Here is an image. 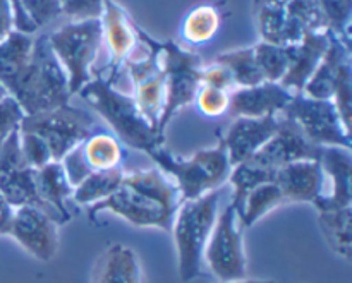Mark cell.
Returning a JSON list of instances; mask_svg holds the SVG:
<instances>
[{"label":"cell","instance_id":"1f68e13d","mask_svg":"<svg viewBox=\"0 0 352 283\" xmlns=\"http://www.w3.org/2000/svg\"><path fill=\"white\" fill-rule=\"evenodd\" d=\"M227 181H229L230 188H232V198H230L229 205H232L236 213H239L246 196L258 185L274 182L275 172L268 170V168L256 167V165L250 163V161H244V163L232 167Z\"/></svg>","mask_w":352,"mask_h":283},{"label":"cell","instance_id":"4fadbf2b","mask_svg":"<svg viewBox=\"0 0 352 283\" xmlns=\"http://www.w3.org/2000/svg\"><path fill=\"white\" fill-rule=\"evenodd\" d=\"M320 153H322V148L308 141V137L289 117L278 113L277 133L248 161L256 167L277 172L278 168L294 163V161L318 160Z\"/></svg>","mask_w":352,"mask_h":283},{"label":"cell","instance_id":"4316f807","mask_svg":"<svg viewBox=\"0 0 352 283\" xmlns=\"http://www.w3.org/2000/svg\"><path fill=\"white\" fill-rule=\"evenodd\" d=\"M124 175H126V172H124L122 167L112 168V170L93 172L81 184L76 185L71 199L85 206L96 205V203L107 199L119 189V185L122 184Z\"/></svg>","mask_w":352,"mask_h":283},{"label":"cell","instance_id":"ac0fdd59","mask_svg":"<svg viewBox=\"0 0 352 283\" xmlns=\"http://www.w3.org/2000/svg\"><path fill=\"white\" fill-rule=\"evenodd\" d=\"M274 182L285 203H315L325 192L327 179L318 160H302L278 168Z\"/></svg>","mask_w":352,"mask_h":283},{"label":"cell","instance_id":"9a60e30c","mask_svg":"<svg viewBox=\"0 0 352 283\" xmlns=\"http://www.w3.org/2000/svg\"><path fill=\"white\" fill-rule=\"evenodd\" d=\"M277 129L278 115H267L260 119L237 117L219 137L226 146L230 165L236 167L258 153L265 143L277 133Z\"/></svg>","mask_w":352,"mask_h":283},{"label":"cell","instance_id":"484cf974","mask_svg":"<svg viewBox=\"0 0 352 283\" xmlns=\"http://www.w3.org/2000/svg\"><path fill=\"white\" fill-rule=\"evenodd\" d=\"M318 225L322 230L323 239L327 240L330 249L337 256L351 261L352 256V210H330V212H318Z\"/></svg>","mask_w":352,"mask_h":283},{"label":"cell","instance_id":"8fae6325","mask_svg":"<svg viewBox=\"0 0 352 283\" xmlns=\"http://www.w3.org/2000/svg\"><path fill=\"white\" fill-rule=\"evenodd\" d=\"M285 117L301 129V133L320 148H346L351 150V131L340 120L339 112L330 100L308 98L302 93L292 96L285 106Z\"/></svg>","mask_w":352,"mask_h":283},{"label":"cell","instance_id":"44dd1931","mask_svg":"<svg viewBox=\"0 0 352 283\" xmlns=\"http://www.w3.org/2000/svg\"><path fill=\"white\" fill-rule=\"evenodd\" d=\"M256 21L261 41L278 47L296 45L308 31L272 0H256Z\"/></svg>","mask_w":352,"mask_h":283},{"label":"cell","instance_id":"5b68a950","mask_svg":"<svg viewBox=\"0 0 352 283\" xmlns=\"http://www.w3.org/2000/svg\"><path fill=\"white\" fill-rule=\"evenodd\" d=\"M220 212V189L198 199L182 201L172 223L179 275L182 282H191L201 275L203 253Z\"/></svg>","mask_w":352,"mask_h":283},{"label":"cell","instance_id":"d6a6232c","mask_svg":"<svg viewBox=\"0 0 352 283\" xmlns=\"http://www.w3.org/2000/svg\"><path fill=\"white\" fill-rule=\"evenodd\" d=\"M253 50L265 81L280 82L291 65V45L278 47V45L260 41L254 45Z\"/></svg>","mask_w":352,"mask_h":283},{"label":"cell","instance_id":"9c48e42d","mask_svg":"<svg viewBox=\"0 0 352 283\" xmlns=\"http://www.w3.org/2000/svg\"><path fill=\"white\" fill-rule=\"evenodd\" d=\"M203 261H206L212 275L220 283L246 278L248 260L244 253L243 227L232 205H226L222 212H219L203 253Z\"/></svg>","mask_w":352,"mask_h":283},{"label":"cell","instance_id":"d4e9b609","mask_svg":"<svg viewBox=\"0 0 352 283\" xmlns=\"http://www.w3.org/2000/svg\"><path fill=\"white\" fill-rule=\"evenodd\" d=\"M82 157L93 172L112 170L122 167L124 144L107 131H96L85 143H81Z\"/></svg>","mask_w":352,"mask_h":283},{"label":"cell","instance_id":"e0dca14e","mask_svg":"<svg viewBox=\"0 0 352 283\" xmlns=\"http://www.w3.org/2000/svg\"><path fill=\"white\" fill-rule=\"evenodd\" d=\"M292 93H289L278 82H261L251 88H237L230 91L229 96V115L232 119L237 117H251L260 119L267 115H278L291 103Z\"/></svg>","mask_w":352,"mask_h":283},{"label":"cell","instance_id":"cb8c5ba5","mask_svg":"<svg viewBox=\"0 0 352 283\" xmlns=\"http://www.w3.org/2000/svg\"><path fill=\"white\" fill-rule=\"evenodd\" d=\"M34 182L41 201L55 210L65 222H69L71 212L67 208V201L72 198L74 188L69 184L60 161H50L45 167L38 168L34 172Z\"/></svg>","mask_w":352,"mask_h":283},{"label":"cell","instance_id":"d590c367","mask_svg":"<svg viewBox=\"0 0 352 283\" xmlns=\"http://www.w3.org/2000/svg\"><path fill=\"white\" fill-rule=\"evenodd\" d=\"M229 91L223 89L210 88V86H201L196 93V106L199 112L206 117H220L227 113L229 109Z\"/></svg>","mask_w":352,"mask_h":283},{"label":"cell","instance_id":"277c9868","mask_svg":"<svg viewBox=\"0 0 352 283\" xmlns=\"http://www.w3.org/2000/svg\"><path fill=\"white\" fill-rule=\"evenodd\" d=\"M148 157L153 160L158 170L174 181L181 192L182 201L198 199L220 189L232 170L226 146L220 137L217 146L196 151L189 158L175 157L164 146L155 148L148 153Z\"/></svg>","mask_w":352,"mask_h":283},{"label":"cell","instance_id":"7bdbcfd3","mask_svg":"<svg viewBox=\"0 0 352 283\" xmlns=\"http://www.w3.org/2000/svg\"><path fill=\"white\" fill-rule=\"evenodd\" d=\"M16 30V14L10 0H0V41Z\"/></svg>","mask_w":352,"mask_h":283},{"label":"cell","instance_id":"f35d334b","mask_svg":"<svg viewBox=\"0 0 352 283\" xmlns=\"http://www.w3.org/2000/svg\"><path fill=\"white\" fill-rule=\"evenodd\" d=\"M21 5L36 27L45 26L62 14L60 0H21Z\"/></svg>","mask_w":352,"mask_h":283},{"label":"cell","instance_id":"4dcf8cb0","mask_svg":"<svg viewBox=\"0 0 352 283\" xmlns=\"http://www.w3.org/2000/svg\"><path fill=\"white\" fill-rule=\"evenodd\" d=\"M217 64L223 65L232 76V81L237 88H251L265 82L263 74L258 67L253 47L241 48V50L227 52L217 57Z\"/></svg>","mask_w":352,"mask_h":283},{"label":"cell","instance_id":"7a4b0ae2","mask_svg":"<svg viewBox=\"0 0 352 283\" xmlns=\"http://www.w3.org/2000/svg\"><path fill=\"white\" fill-rule=\"evenodd\" d=\"M78 95L91 106L93 112L98 113L109 124L113 136L127 148L148 155L155 148L164 146L165 136H160L141 115L133 95L113 88V82H110L105 76L91 78Z\"/></svg>","mask_w":352,"mask_h":283},{"label":"cell","instance_id":"7402d4cb","mask_svg":"<svg viewBox=\"0 0 352 283\" xmlns=\"http://www.w3.org/2000/svg\"><path fill=\"white\" fill-rule=\"evenodd\" d=\"M95 283H143L138 254L122 244H112L96 263Z\"/></svg>","mask_w":352,"mask_h":283},{"label":"cell","instance_id":"ab89813d","mask_svg":"<svg viewBox=\"0 0 352 283\" xmlns=\"http://www.w3.org/2000/svg\"><path fill=\"white\" fill-rule=\"evenodd\" d=\"M60 163H62V168H64V172H65V177H67L69 184H71L72 188L79 185L86 177H88L89 174H93V170L88 167L85 157H82L81 144L76 148H72V150L69 151L64 158H62Z\"/></svg>","mask_w":352,"mask_h":283},{"label":"cell","instance_id":"74e56055","mask_svg":"<svg viewBox=\"0 0 352 283\" xmlns=\"http://www.w3.org/2000/svg\"><path fill=\"white\" fill-rule=\"evenodd\" d=\"M24 119V112L19 103L10 95L0 100V148L9 139L10 134L19 131L21 122Z\"/></svg>","mask_w":352,"mask_h":283},{"label":"cell","instance_id":"f6af8a7d","mask_svg":"<svg viewBox=\"0 0 352 283\" xmlns=\"http://www.w3.org/2000/svg\"><path fill=\"white\" fill-rule=\"evenodd\" d=\"M230 283H275L274 280H237V282H230Z\"/></svg>","mask_w":352,"mask_h":283},{"label":"cell","instance_id":"836d02e7","mask_svg":"<svg viewBox=\"0 0 352 283\" xmlns=\"http://www.w3.org/2000/svg\"><path fill=\"white\" fill-rule=\"evenodd\" d=\"M329 33L351 45L352 0H316Z\"/></svg>","mask_w":352,"mask_h":283},{"label":"cell","instance_id":"ffe728a7","mask_svg":"<svg viewBox=\"0 0 352 283\" xmlns=\"http://www.w3.org/2000/svg\"><path fill=\"white\" fill-rule=\"evenodd\" d=\"M351 62V45L344 43L330 33V43L316 71L306 82L302 95L315 100H332L344 65Z\"/></svg>","mask_w":352,"mask_h":283},{"label":"cell","instance_id":"8992f818","mask_svg":"<svg viewBox=\"0 0 352 283\" xmlns=\"http://www.w3.org/2000/svg\"><path fill=\"white\" fill-rule=\"evenodd\" d=\"M47 38L67 76L71 96L78 95L93 78V62L103 43L102 21L100 17L71 21Z\"/></svg>","mask_w":352,"mask_h":283},{"label":"cell","instance_id":"b9f144b4","mask_svg":"<svg viewBox=\"0 0 352 283\" xmlns=\"http://www.w3.org/2000/svg\"><path fill=\"white\" fill-rule=\"evenodd\" d=\"M201 86H210V88L223 89V91L230 93L236 84H234L230 72L227 71L223 65L213 64V65H210V67H206V69L203 67Z\"/></svg>","mask_w":352,"mask_h":283},{"label":"cell","instance_id":"6da1fadb","mask_svg":"<svg viewBox=\"0 0 352 283\" xmlns=\"http://www.w3.org/2000/svg\"><path fill=\"white\" fill-rule=\"evenodd\" d=\"M181 203V192L174 181L158 168H148L124 175L119 189L89 206L88 215L95 222L98 213L110 212L140 229L153 227L170 232Z\"/></svg>","mask_w":352,"mask_h":283},{"label":"cell","instance_id":"d6986e66","mask_svg":"<svg viewBox=\"0 0 352 283\" xmlns=\"http://www.w3.org/2000/svg\"><path fill=\"white\" fill-rule=\"evenodd\" d=\"M330 43L329 31H309L299 43L291 45V65L278 84L292 95H299L322 62Z\"/></svg>","mask_w":352,"mask_h":283},{"label":"cell","instance_id":"52a82bcc","mask_svg":"<svg viewBox=\"0 0 352 283\" xmlns=\"http://www.w3.org/2000/svg\"><path fill=\"white\" fill-rule=\"evenodd\" d=\"M160 64L165 78V105L158 122V134L165 129L181 109L195 102L201 88L203 62L195 52L174 41H160Z\"/></svg>","mask_w":352,"mask_h":283},{"label":"cell","instance_id":"60d3db41","mask_svg":"<svg viewBox=\"0 0 352 283\" xmlns=\"http://www.w3.org/2000/svg\"><path fill=\"white\" fill-rule=\"evenodd\" d=\"M60 10L72 21L102 16L103 0H60Z\"/></svg>","mask_w":352,"mask_h":283},{"label":"cell","instance_id":"30bf717a","mask_svg":"<svg viewBox=\"0 0 352 283\" xmlns=\"http://www.w3.org/2000/svg\"><path fill=\"white\" fill-rule=\"evenodd\" d=\"M34 172L36 170H33L24 160L19 146V131H16L0 148V194L12 210L21 206H34L47 213L55 223L64 225L67 222L41 201L36 191Z\"/></svg>","mask_w":352,"mask_h":283},{"label":"cell","instance_id":"3957f363","mask_svg":"<svg viewBox=\"0 0 352 283\" xmlns=\"http://www.w3.org/2000/svg\"><path fill=\"white\" fill-rule=\"evenodd\" d=\"M10 96L19 103L24 115L69 105L71 91L67 76L48 43L47 34L34 38L26 71Z\"/></svg>","mask_w":352,"mask_h":283},{"label":"cell","instance_id":"ba28073f","mask_svg":"<svg viewBox=\"0 0 352 283\" xmlns=\"http://www.w3.org/2000/svg\"><path fill=\"white\" fill-rule=\"evenodd\" d=\"M95 117L86 110L71 105L58 106L48 112L24 115L19 131L33 133L47 143L52 160L60 161L72 148L85 143L96 133Z\"/></svg>","mask_w":352,"mask_h":283},{"label":"cell","instance_id":"5bb4252c","mask_svg":"<svg viewBox=\"0 0 352 283\" xmlns=\"http://www.w3.org/2000/svg\"><path fill=\"white\" fill-rule=\"evenodd\" d=\"M100 21H102L103 41H107V48L110 54V72L105 78L113 82L116 76L119 74V69L136 48L138 26L126 12V9L119 5L116 0H103Z\"/></svg>","mask_w":352,"mask_h":283},{"label":"cell","instance_id":"f546056e","mask_svg":"<svg viewBox=\"0 0 352 283\" xmlns=\"http://www.w3.org/2000/svg\"><path fill=\"white\" fill-rule=\"evenodd\" d=\"M134 102L140 109L141 115L148 120L151 127L158 133V122H160L162 112L165 105V78L164 71L151 78L144 79L134 84ZM162 136V134H160Z\"/></svg>","mask_w":352,"mask_h":283},{"label":"cell","instance_id":"83f0119b","mask_svg":"<svg viewBox=\"0 0 352 283\" xmlns=\"http://www.w3.org/2000/svg\"><path fill=\"white\" fill-rule=\"evenodd\" d=\"M284 196H282L280 189H278V185L275 182H267V184L258 185V188H254L246 196L239 213H237L241 227L243 229H250L258 220L263 218L267 213H270L272 210L284 205Z\"/></svg>","mask_w":352,"mask_h":283},{"label":"cell","instance_id":"603a6c76","mask_svg":"<svg viewBox=\"0 0 352 283\" xmlns=\"http://www.w3.org/2000/svg\"><path fill=\"white\" fill-rule=\"evenodd\" d=\"M33 41L31 34L17 30L0 41V84L9 95L16 89L26 71Z\"/></svg>","mask_w":352,"mask_h":283},{"label":"cell","instance_id":"7c38bea8","mask_svg":"<svg viewBox=\"0 0 352 283\" xmlns=\"http://www.w3.org/2000/svg\"><path fill=\"white\" fill-rule=\"evenodd\" d=\"M58 223L34 206L12 210L6 234L38 261L54 260L58 249Z\"/></svg>","mask_w":352,"mask_h":283},{"label":"cell","instance_id":"2e32d148","mask_svg":"<svg viewBox=\"0 0 352 283\" xmlns=\"http://www.w3.org/2000/svg\"><path fill=\"white\" fill-rule=\"evenodd\" d=\"M325 179H330V189L323 192L313 205L316 212L351 208L352 203V157L351 150L329 146L322 148L318 158Z\"/></svg>","mask_w":352,"mask_h":283},{"label":"cell","instance_id":"e575fe53","mask_svg":"<svg viewBox=\"0 0 352 283\" xmlns=\"http://www.w3.org/2000/svg\"><path fill=\"white\" fill-rule=\"evenodd\" d=\"M19 146L21 151H23L24 160H26V163L33 170H38V168L45 167L47 163L54 161L47 143L40 136H36V134L19 131Z\"/></svg>","mask_w":352,"mask_h":283},{"label":"cell","instance_id":"ee69618b","mask_svg":"<svg viewBox=\"0 0 352 283\" xmlns=\"http://www.w3.org/2000/svg\"><path fill=\"white\" fill-rule=\"evenodd\" d=\"M10 216H12V208L7 205V201L2 198V194H0V236L6 234V229L7 225H9Z\"/></svg>","mask_w":352,"mask_h":283},{"label":"cell","instance_id":"f1b7e54d","mask_svg":"<svg viewBox=\"0 0 352 283\" xmlns=\"http://www.w3.org/2000/svg\"><path fill=\"white\" fill-rule=\"evenodd\" d=\"M222 19L220 12L212 3L195 7L181 24V36L189 45H203L213 40L219 31Z\"/></svg>","mask_w":352,"mask_h":283},{"label":"cell","instance_id":"8d00e7d4","mask_svg":"<svg viewBox=\"0 0 352 283\" xmlns=\"http://www.w3.org/2000/svg\"><path fill=\"white\" fill-rule=\"evenodd\" d=\"M352 74H351V62L349 64L344 65L342 72L339 76V81H337L336 89H333V96L330 102L333 103V106L339 112L340 120L346 126L347 131H351V109H352V100H351V93H352Z\"/></svg>","mask_w":352,"mask_h":283}]
</instances>
